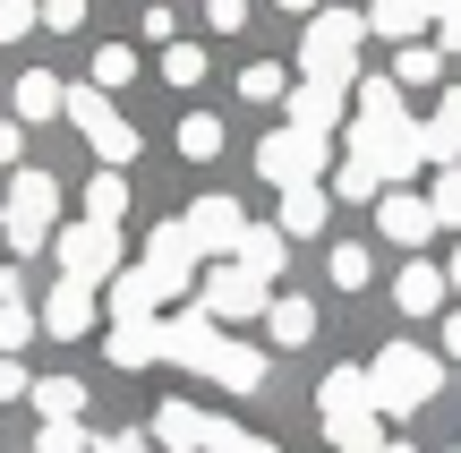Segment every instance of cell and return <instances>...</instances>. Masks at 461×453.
<instances>
[{"label":"cell","instance_id":"obj_1","mask_svg":"<svg viewBox=\"0 0 461 453\" xmlns=\"http://www.w3.org/2000/svg\"><path fill=\"white\" fill-rule=\"evenodd\" d=\"M436 385H445V368H436V351H419V342H384V351L367 359V403H376V420L428 411Z\"/></svg>","mask_w":461,"mask_h":453},{"label":"cell","instance_id":"obj_2","mask_svg":"<svg viewBox=\"0 0 461 453\" xmlns=\"http://www.w3.org/2000/svg\"><path fill=\"white\" fill-rule=\"evenodd\" d=\"M359 34H367V17H350V9H316L308 34H299V77H316V86H350V68H359Z\"/></svg>","mask_w":461,"mask_h":453},{"label":"cell","instance_id":"obj_3","mask_svg":"<svg viewBox=\"0 0 461 453\" xmlns=\"http://www.w3.org/2000/svg\"><path fill=\"white\" fill-rule=\"evenodd\" d=\"M60 120L103 154V171H129V163H137V129L112 112V95H103V86H60Z\"/></svg>","mask_w":461,"mask_h":453},{"label":"cell","instance_id":"obj_4","mask_svg":"<svg viewBox=\"0 0 461 453\" xmlns=\"http://www.w3.org/2000/svg\"><path fill=\"white\" fill-rule=\"evenodd\" d=\"M342 137H350V154H359V163L376 171L384 188L411 180V171L428 163V154H419V120H411V112H393V120H359V112H350V129H342Z\"/></svg>","mask_w":461,"mask_h":453},{"label":"cell","instance_id":"obj_5","mask_svg":"<svg viewBox=\"0 0 461 453\" xmlns=\"http://www.w3.org/2000/svg\"><path fill=\"white\" fill-rule=\"evenodd\" d=\"M0 231H9L17 257L51 249V231H60V180H51V171H17V180H9V214H0Z\"/></svg>","mask_w":461,"mask_h":453},{"label":"cell","instance_id":"obj_6","mask_svg":"<svg viewBox=\"0 0 461 453\" xmlns=\"http://www.w3.org/2000/svg\"><path fill=\"white\" fill-rule=\"evenodd\" d=\"M51 257H60L68 283L103 291L120 274V222H60V231H51Z\"/></svg>","mask_w":461,"mask_h":453},{"label":"cell","instance_id":"obj_7","mask_svg":"<svg viewBox=\"0 0 461 453\" xmlns=\"http://www.w3.org/2000/svg\"><path fill=\"white\" fill-rule=\"evenodd\" d=\"M257 171L274 188H299V180H325L333 171V137H316V129H274L257 146Z\"/></svg>","mask_w":461,"mask_h":453},{"label":"cell","instance_id":"obj_8","mask_svg":"<svg viewBox=\"0 0 461 453\" xmlns=\"http://www.w3.org/2000/svg\"><path fill=\"white\" fill-rule=\"evenodd\" d=\"M265 300H274V283H257V274H248V266H230V257L197 283V308H205L214 325H248V317H265Z\"/></svg>","mask_w":461,"mask_h":453},{"label":"cell","instance_id":"obj_9","mask_svg":"<svg viewBox=\"0 0 461 453\" xmlns=\"http://www.w3.org/2000/svg\"><path fill=\"white\" fill-rule=\"evenodd\" d=\"M146 274L163 300H188L197 291V240H188V222H154L146 231Z\"/></svg>","mask_w":461,"mask_h":453},{"label":"cell","instance_id":"obj_10","mask_svg":"<svg viewBox=\"0 0 461 453\" xmlns=\"http://www.w3.org/2000/svg\"><path fill=\"white\" fill-rule=\"evenodd\" d=\"M180 222H188V240H197V257H214V266H222L230 249H240V231H248V214H240L230 197H197Z\"/></svg>","mask_w":461,"mask_h":453},{"label":"cell","instance_id":"obj_11","mask_svg":"<svg viewBox=\"0 0 461 453\" xmlns=\"http://www.w3.org/2000/svg\"><path fill=\"white\" fill-rule=\"evenodd\" d=\"M214 342H222V325L205 317L197 300H188L180 317H163V359H180V368H197V376H205V359H214Z\"/></svg>","mask_w":461,"mask_h":453},{"label":"cell","instance_id":"obj_12","mask_svg":"<svg viewBox=\"0 0 461 453\" xmlns=\"http://www.w3.org/2000/svg\"><path fill=\"white\" fill-rule=\"evenodd\" d=\"M325 214H333V188H325V180H299V188H282L274 231H282V240H316V231H325Z\"/></svg>","mask_w":461,"mask_h":453},{"label":"cell","instance_id":"obj_13","mask_svg":"<svg viewBox=\"0 0 461 453\" xmlns=\"http://www.w3.org/2000/svg\"><path fill=\"white\" fill-rule=\"evenodd\" d=\"M34 325H43V334H60V342L95 334V291H86V283H68V274H60V283H51V300H43V317H34Z\"/></svg>","mask_w":461,"mask_h":453},{"label":"cell","instance_id":"obj_14","mask_svg":"<svg viewBox=\"0 0 461 453\" xmlns=\"http://www.w3.org/2000/svg\"><path fill=\"white\" fill-rule=\"evenodd\" d=\"M376 231L402 240V249H419V240H436V214H428V197H411V188H384L376 197Z\"/></svg>","mask_w":461,"mask_h":453},{"label":"cell","instance_id":"obj_15","mask_svg":"<svg viewBox=\"0 0 461 453\" xmlns=\"http://www.w3.org/2000/svg\"><path fill=\"white\" fill-rule=\"evenodd\" d=\"M103 351H112V368H154L163 359V317H120L103 334Z\"/></svg>","mask_w":461,"mask_h":453},{"label":"cell","instance_id":"obj_16","mask_svg":"<svg viewBox=\"0 0 461 453\" xmlns=\"http://www.w3.org/2000/svg\"><path fill=\"white\" fill-rule=\"evenodd\" d=\"M342 103H350V86H316V77H299V86H291V129L333 137V129H342Z\"/></svg>","mask_w":461,"mask_h":453},{"label":"cell","instance_id":"obj_17","mask_svg":"<svg viewBox=\"0 0 461 453\" xmlns=\"http://www.w3.org/2000/svg\"><path fill=\"white\" fill-rule=\"evenodd\" d=\"M205 376H214V385L222 394H257L265 385V351H257V342H214V359H205Z\"/></svg>","mask_w":461,"mask_h":453},{"label":"cell","instance_id":"obj_18","mask_svg":"<svg viewBox=\"0 0 461 453\" xmlns=\"http://www.w3.org/2000/svg\"><path fill=\"white\" fill-rule=\"evenodd\" d=\"M230 266H248L257 283H282V266H291V240H282L274 222H248L240 249H230Z\"/></svg>","mask_w":461,"mask_h":453},{"label":"cell","instance_id":"obj_19","mask_svg":"<svg viewBox=\"0 0 461 453\" xmlns=\"http://www.w3.org/2000/svg\"><path fill=\"white\" fill-rule=\"evenodd\" d=\"M205 420H214V411H197V403H163L146 437L163 445V453H205Z\"/></svg>","mask_w":461,"mask_h":453},{"label":"cell","instance_id":"obj_20","mask_svg":"<svg viewBox=\"0 0 461 453\" xmlns=\"http://www.w3.org/2000/svg\"><path fill=\"white\" fill-rule=\"evenodd\" d=\"M445 274L428 266V257H411V266H402V283H393V300H402V317H436V308H445Z\"/></svg>","mask_w":461,"mask_h":453},{"label":"cell","instance_id":"obj_21","mask_svg":"<svg viewBox=\"0 0 461 453\" xmlns=\"http://www.w3.org/2000/svg\"><path fill=\"white\" fill-rule=\"evenodd\" d=\"M103 291H112V325H120V317H163V291H154L146 266H120Z\"/></svg>","mask_w":461,"mask_h":453},{"label":"cell","instance_id":"obj_22","mask_svg":"<svg viewBox=\"0 0 461 453\" xmlns=\"http://www.w3.org/2000/svg\"><path fill=\"white\" fill-rule=\"evenodd\" d=\"M316 411H325V428H333V420H359V411H376V403H367V368H333L325 385H316Z\"/></svg>","mask_w":461,"mask_h":453},{"label":"cell","instance_id":"obj_23","mask_svg":"<svg viewBox=\"0 0 461 453\" xmlns=\"http://www.w3.org/2000/svg\"><path fill=\"white\" fill-rule=\"evenodd\" d=\"M436 0H367V34H393V43H411V34H428Z\"/></svg>","mask_w":461,"mask_h":453},{"label":"cell","instance_id":"obj_24","mask_svg":"<svg viewBox=\"0 0 461 453\" xmlns=\"http://www.w3.org/2000/svg\"><path fill=\"white\" fill-rule=\"evenodd\" d=\"M265 334H274L282 351H299V342H316V308L299 300V291H282V300H265Z\"/></svg>","mask_w":461,"mask_h":453},{"label":"cell","instance_id":"obj_25","mask_svg":"<svg viewBox=\"0 0 461 453\" xmlns=\"http://www.w3.org/2000/svg\"><path fill=\"white\" fill-rule=\"evenodd\" d=\"M26 403L43 411V420H86V385H77V376H34Z\"/></svg>","mask_w":461,"mask_h":453},{"label":"cell","instance_id":"obj_26","mask_svg":"<svg viewBox=\"0 0 461 453\" xmlns=\"http://www.w3.org/2000/svg\"><path fill=\"white\" fill-rule=\"evenodd\" d=\"M129 214V171H95L86 180V222H120Z\"/></svg>","mask_w":461,"mask_h":453},{"label":"cell","instance_id":"obj_27","mask_svg":"<svg viewBox=\"0 0 461 453\" xmlns=\"http://www.w3.org/2000/svg\"><path fill=\"white\" fill-rule=\"evenodd\" d=\"M17 120H60V77L51 68H26L17 77Z\"/></svg>","mask_w":461,"mask_h":453},{"label":"cell","instance_id":"obj_28","mask_svg":"<svg viewBox=\"0 0 461 453\" xmlns=\"http://www.w3.org/2000/svg\"><path fill=\"white\" fill-rule=\"evenodd\" d=\"M325 437H333V453H384V445H393V437H384V420H376V411H359V420H333Z\"/></svg>","mask_w":461,"mask_h":453},{"label":"cell","instance_id":"obj_29","mask_svg":"<svg viewBox=\"0 0 461 453\" xmlns=\"http://www.w3.org/2000/svg\"><path fill=\"white\" fill-rule=\"evenodd\" d=\"M325 188H333V197H350V205H367V197H384V180H376V171L359 163V154H342V163H333V180H325Z\"/></svg>","mask_w":461,"mask_h":453},{"label":"cell","instance_id":"obj_30","mask_svg":"<svg viewBox=\"0 0 461 453\" xmlns=\"http://www.w3.org/2000/svg\"><path fill=\"white\" fill-rule=\"evenodd\" d=\"M180 154H188V163H214V154H222V120L214 112H188L180 120Z\"/></svg>","mask_w":461,"mask_h":453},{"label":"cell","instance_id":"obj_31","mask_svg":"<svg viewBox=\"0 0 461 453\" xmlns=\"http://www.w3.org/2000/svg\"><path fill=\"white\" fill-rule=\"evenodd\" d=\"M34 453H95V437H86V420H43L34 428Z\"/></svg>","mask_w":461,"mask_h":453},{"label":"cell","instance_id":"obj_32","mask_svg":"<svg viewBox=\"0 0 461 453\" xmlns=\"http://www.w3.org/2000/svg\"><path fill=\"white\" fill-rule=\"evenodd\" d=\"M129 77H137V51H129V43H103V51H95V77H86V86H103V95H112V86H129Z\"/></svg>","mask_w":461,"mask_h":453},{"label":"cell","instance_id":"obj_33","mask_svg":"<svg viewBox=\"0 0 461 453\" xmlns=\"http://www.w3.org/2000/svg\"><path fill=\"white\" fill-rule=\"evenodd\" d=\"M419 154H428L436 171L461 163V129H453V120H419Z\"/></svg>","mask_w":461,"mask_h":453},{"label":"cell","instance_id":"obj_34","mask_svg":"<svg viewBox=\"0 0 461 453\" xmlns=\"http://www.w3.org/2000/svg\"><path fill=\"white\" fill-rule=\"evenodd\" d=\"M428 214L445 222V231H461V163H445V171H436V197H428Z\"/></svg>","mask_w":461,"mask_h":453},{"label":"cell","instance_id":"obj_35","mask_svg":"<svg viewBox=\"0 0 461 453\" xmlns=\"http://www.w3.org/2000/svg\"><path fill=\"white\" fill-rule=\"evenodd\" d=\"M436 77H445V51H428V43H411L393 68V86H436Z\"/></svg>","mask_w":461,"mask_h":453},{"label":"cell","instance_id":"obj_36","mask_svg":"<svg viewBox=\"0 0 461 453\" xmlns=\"http://www.w3.org/2000/svg\"><path fill=\"white\" fill-rule=\"evenodd\" d=\"M367 274H376V257H367L359 240H342V249H333V283H342V291H367Z\"/></svg>","mask_w":461,"mask_h":453},{"label":"cell","instance_id":"obj_37","mask_svg":"<svg viewBox=\"0 0 461 453\" xmlns=\"http://www.w3.org/2000/svg\"><path fill=\"white\" fill-rule=\"evenodd\" d=\"M240 95L248 103H282V95H291V77H282L274 60H257V68H240Z\"/></svg>","mask_w":461,"mask_h":453},{"label":"cell","instance_id":"obj_38","mask_svg":"<svg viewBox=\"0 0 461 453\" xmlns=\"http://www.w3.org/2000/svg\"><path fill=\"white\" fill-rule=\"evenodd\" d=\"M163 77H171V86H197V77H205V51H197V43H163Z\"/></svg>","mask_w":461,"mask_h":453},{"label":"cell","instance_id":"obj_39","mask_svg":"<svg viewBox=\"0 0 461 453\" xmlns=\"http://www.w3.org/2000/svg\"><path fill=\"white\" fill-rule=\"evenodd\" d=\"M34 334H43V325H34V308H0V351H9V359L26 351Z\"/></svg>","mask_w":461,"mask_h":453},{"label":"cell","instance_id":"obj_40","mask_svg":"<svg viewBox=\"0 0 461 453\" xmlns=\"http://www.w3.org/2000/svg\"><path fill=\"white\" fill-rule=\"evenodd\" d=\"M34 17H43L51 34H77L86 26V0H34Z\"/></svg>","mask_w":461,"mask_h":453},{"label":"cell","instance_id":"obj_41","mask_svg":"<svg viewBox=\"0 0 461 453\" xmlns=\"http://www.w3.org/2000/svg\"><path fill=\"white\" fill-rule=\"evenodd\" d=\"M43 17H34V0H0V43H17V34H34Z\"/></svg>","mask_w":461,"mask_h":453},{"label":"cell","instance_id":"obj_42","mask_svg":"<svg viewBox=\"0 0 461 453\" xmlns=\"http://www.w3.org/2000/svg\"><path fill=\"white\" fill-rule=\"evenodd\" d=\"M205 26H222V34H240V26H248V0H205Z\"/></svg>","mask_w":461,"mask_h":453},{"label":"cell","instance_id":"obj_43","mask_svg":"<svg viewBox=\"0 0 461 453\" xmlns=\"http://www.w3.org/2000/svg\"><path fill=\"white\" fill-rule=\"evenodd\" d=\"M137 34H154V43H171L180 26H171V9H163V0H146V17H137Z\"/></svg>","mask_w":461,"mask_h":453},{"label":"cell","instance_id":"obj_44","mask_svg":"<svg viewBox=\"0 0 461 453\" xmlns=\"http://www.w3.org/2000/svg\"><path fill=\"white\" fill-rule=\"evenodd\" d=\"M95 453H154V437H137V428H120V437H95Z\"/></svg>","mask_w":461,"mask_h":453},{"label":"cell","instance_id":"obj_45","mask_svg":"<svg viewBox=\"0 0 461 453\" xmlns=\"http://www.w3.org/2000/svg\"><path fill=\"white\" fill-rule=\"evenodd\" d=\"M26 385H34V376H26V368H17V359H9V351H0V403H17V394H26Z\"/></svg>","mask_w":461,"mask_h":453},{"label":"cell","instance_id":"obj_46","mask_svg":"<svg viewBox=\"0 0 461 453\" xmlns=\"http://www.w3.org/2000/svg\"><path fill=\"white\" fill-rule=\"evenodd\" d=\"M26 154V120H0V163H17Z\"/></svg>","mask_w":461,"mask_h":453},{"label":"cell","instance_id":"obj_47","mask_svg":"<svg viewBox=\"0 0 461 453\" xmlns=\"http://www.w3.org/2000/svg\"><path fill=\"white\" fill-rule=\"evenodd\" d=\"M436 120H453V129H461V86H445V103H436Z\"/></svg>","mask_w":461,"mask_h":453},{"label":"cell","instance_id":"obj_48","mask_svg":"<svg viewBox=\"0 0 461 453\" xmlns=\"http://www.w3.org/2000/svg\"><path fill=\"white\" fill-rule=\"evenodd\" d=\"M445 351L461 359V308H445Z\"/></svg>","mask_w":461,"mask_h":453},{"label":"cell","instance_id":"obj_49","mask_svg":"<svg viewBox=\"0 0 461 453\" xmlns=\"http://www.w3.org/2000/svg\"><path fill=\"white\" fill-rule=\"evenodd\" d=\"M282 9H299V17H316V0H282Z\"/></svg>","mask_w":461,"mask_h":453},{"label":"cell","instance_id":"obj_50","mask_svg":"<svg viewBox=\"0 0 461 453\" xmlns=\"http://www.w3.org/2000/svg\"><path fill=\"white\" fill-rule=\"evenodd\" d=\"M445 283H461V249H453V266H445Z\"/></svg>","mask_w":461,"mask_h":453},{"label":"cell","instance_id":"obj_51","mask_svg":"<svg viewBox=\"0 0 461 453\" xmlns=\"http://www.w3.org/2000/svg\"><path fill=\"white\" fill-rule=\"evenodd\" d=\"M384 453H411V445H384Z\"/></svg>","mask_w":461,"mask_h":453}]
</instances>
